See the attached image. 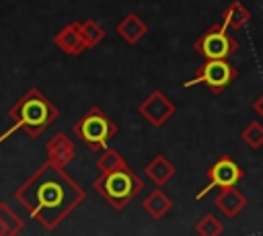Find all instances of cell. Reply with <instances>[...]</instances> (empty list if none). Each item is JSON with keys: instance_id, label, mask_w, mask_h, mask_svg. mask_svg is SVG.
Returning a JSON list of instances; mask_svg holds the SVG:
<instances>
[{"instance_id": "1", "label": "cell", "mask_w": 263, "mask_h": 236, "mask_svg": "<svg viewBox=\"0 0 263 236\" xmlns=\"http://www.w3.org/2000/svg\"><path fill=\"white\" fill-rule=\"evenodd\" d=\"M238 47V41L228 33V27L214 25L208 29L197 41H195V51L203 55L205 60H228Z\"/></svg>"}, {"instance_id": "2", "label": "cell", "mask_w": 263, "mask_h": 236, "mask_svg": "<svg viewBox=\"0 0 263 236\" xmlns=\"http://www.w3.org/2000/svg\"><path fill=\"white\" fill-rule=\"evenodd\" d=\"M236 76L234 66L228 60H205L203 66L197 70V74L185 82V86H195V84H203L208 86L212 92H222Z\"/></svg>"}, {"instance_id": "3", "label": "cell", "mask_w": 263, "mask_h": 236, "mask_svg": "<svg viewBox=\"0 0 263 236\" xmlns=\"http://www.w3.org/2000/svg\"><path fill=\"white\" fill-rule=\"evenodd\" d=\"M208 176H210V183L195 195V199H201L205 193H210V191L216 189V187L224 189V187L236 185V183L245 176V172H242V168H240L230 156H222V158H218V160L210 166Z\"/></svg>"}, {"instance_id": "4", "label": "cell", "mask_w": 263, "mask_h": 236, "mask_svg": "<svg viewBox=\"0 0 263 236\" xmlns=\"http://www.w3.org/2000/svg\"><path fill=\"white\" fill-rule=\"evenodd\" d=\"M101 187H103L101 191L109 199H113V201H125L127 197H132L138 191L140 181L134 179V174H129L123 168V170H111V172H107V176L103 179Z\"/></svg>"}, {"instance_id": "5", "label": "cell", "mask_w": 263, "mask_h": 236, "mask_svg": "<svg viewBox=\"0 0 263 236\" xmlns=\"http://www.w3.org/2000/svg\"><path fill=\"white\" fill-rule=\"evenodd\" d=\"M76 131L82 135V140L88 146H105L107 137L113 133V127L99 111H90L80 121V125H76Z\"/></svg>"}, {"instance_id": "6", "label": "cell", "mask_w": 263, "mask_h": 236, "mask_svg": "<svg viewBox=\"0 0 263 236\" xmlns=\"http://www.w3.org/2000/svg\"><path fill=\"white\" fill-rule=\"evenodd\" d=\"M16 111H18V115H21V119H18V123L14 125V127H10L2 137H0V142L2 140H6V135H10L16 127H21V125H37V127H41L43 123H45V119H47V105L35 94V92H31L18 107H16Z\"/></svg>"}, {"instance_id": "7", "label": "cell", "mask_w": 263, "mask_h": 236, "mask_svg": "<svg viewBox=\"0 0 263 236\" xmlns=\"http://www.w3.org/2000/svg\"><path fill=\"white\" fill-rule=\"evenodd\" d=\"M142 113L144 117H148V121L152 125H162L173 113H175V105L160 92H154L144 105H142Z\"/></svg>"}, {"instance_id": "8", "label": "cell", "mask_w": 263, "mask_h": 236, "mask_svg": "<svg viewBox=\"0 0 263 236\" xmlns=\"http://www.w3.org/2000/svg\"><path fill=\"white\" fill-rule=\"evenodd\" d=\"M247 205V197L236 189V185L232 187H224L218 197H216V207L226 215V218H236Z\"/></svg>"}, {"instance_id": "9", "label": "cell", "mask_w": 263, "mask_h": 236, "mask_svg": "<svg viewBox=\"0 0 263 236\" xmlns=\"http://www.w3.org/2000/svg\"><path fill=\"white\" fill-rule=\"evenodd\" d=\"M249 21H251V12L242 2H230L222 16V25L228 29H240Z\"/></svg>"}, {"instance_id": "10", "label": "cell", "mask_w": 263, "mask_h": 236, "mask_svg": "<svg viewBox=\"0 0 263 236\" xmlns=\"http://www.w3.org/2000/svg\"><path fill=\"white\" fill-rule=\"evenodd\" d=\"M58 45L70 53H78L82 47H84V37H82V31L78 25H72L68 29H64L60 35H58Z\"/></svg>"}, {"instance_id": "11", "label": "cell", "mask_w": 263, "mask_h": 236, "mask_svg": "<svg viewBox=\"0 0 263 236\" xmlns=\"http://www.w3.org/2000/svg\"><path fill=\"white\" fill-rule=\"evenodd\" d=\"M146 172H148V176H150L156 185H162V183H166V181L175 174V166H173L164 156H156V158L148 164Z\"/></svg>"}, {"instance_id": "12", "label": "cell", "mask_w": 263, "mask_h": 236, "mask_svg": "<svg viewBox=\"0 0 263 236\" xmlns=\"http://www.w3.org/2000/svg\"><path fill=\"white\" fill-rule=\"evenodd\" d=\"M144 207H146L154 218H162V215L171 209V201H168L160 191H154V193H150V195L146 197Z\"/></svg>"}, {"instance_id": "13", "label": "cell", "mask_w": 263, "mask_h": 236, "mask_svg": "<svg viewBox=\"0 0 263 236\" xmlns=\"http://www.w3.org/2000/svg\"><path fill=\"white\" fill-rule=\"evenodd\" d=\"M240 137L245 140V144H247L251 150H259V148L263 146V123H261V121H251V123L242 129Z\"/></svg>"}, {"instance_id": "14", "label": "cell", "mask_w": 263, "mask_h": 236, "mask_svg": "<svg viewBox=\"0 0 263 236\" xmlns=\"http://www.w3.org/2000/svg\"><path fill=\"white\" fill-rule=\"evenodd\" d=\"M119 31L123 33V37H125L129 43H134V41H136L140 35H144V31H146V25H144L142 21H138V18L132 14V16H127V18L121 23Z\"/></svg>"}, {"instance_id": "15", "label": "cell", "mask_w": 263, "mask_h": 236, "mask_svg": "<svg viewBox=\"0 0 263 236\" xmlns=\"http://www.w3.org/2000/svg\"><path fill=\"white\" fill-rule=\"evenodd\" d=\"M195 232L197 234H205V236H216V234H222L224 232V224L216 215H205V218H201L197 222Z\"/></svg>"}, {"instance_id": "16", "label": "cell", "mask_w": 263, "mask_h": 236, "mask_svg": "<svg viewBox=\"0 0 263 236\" xmlns=\"http://www.w3.org/2000/svg\"><path fill=\"white\" fill-rule=\"evenodd\" d=\"M80 31H82V37H84V41H86L88 45H95V43H99V41L105 37L103 29H101L99 25H95L92 21L80 25Z\"/></svg>"}, {"instance_id": "17", "label": "cell", "mask_w": 263, "mask_h": 236, "mask_svg": "<svg viewBox=\"0 0 263 236\" xmlns=\"http://www.w3.org/2000/svg\"><path fill=\"white\" fill-rule=\"evenodd\" d=\"M58 142H60V148H55V144H51V146H49L51 154H53V156H60L62 160H64V158H66V160H70V158H72V154H74L72 146H70L62 135H58Z\"/></svg>"}, {"instance_id": "18", "label": "cell", "mask_w": 263, "mask_h": 236, "mask_svg": "<svg viewBox=\"0 0 263 236\" xmlns=\"http://www.w3.org/2000/svg\"><path fill=\"white\" fill-rule=\"evenodd\" d=\"M253 111H255V113H257V115L263 119V92H261V94H259V96L253 101Z\"/></svg>"}]
</instances>
